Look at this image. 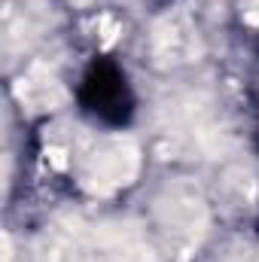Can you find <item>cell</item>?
<instances>
[{"mask_svg":"<svg viewBox=\"0 0 259 262\" xmlns=\"http://www.w3.org/2000/svg\"><path fill=\"white\" fill-rule=\"evenodd\" d=\"M165 226L177 238H195L204 226V207L192 192H171V201L162 204Z\"/></svg>","mask_w":259,"mask_h":262,"instance_id":"6da1fadb","label":"cell"}]
</instances>
